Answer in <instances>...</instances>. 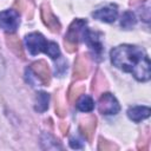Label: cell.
Segmentation results:
<instances>
[{"mask_svg":"<svg viewBox=\"0 0 151 151\" xmlns=\"http://www.w3.org/2000/svg\"><path fill=\"white\" fill-rule=\"evenodd\" d=\"M150 107L147 106H132L127 110V116L131 120L138 123L142 122L143 119L149 118L150 116Z\"/></svg>","mask_w":151,"mask_h":151,"instance_id":"obj_8","label":"cell"},{"mask_svg":"<svg viewBox=\"0 0 151 151\" xmlns=\"http://www.w3.org/2000/svg\"><path fill=\"white\" fill-rule=\"evenodd\" d=\"M136 24V17L132 12H125L122 17V21H120V25L124 27V28H130L132 26H134Z\"/></svg>","mask_w":151,"mask_h":151,"instance_id":"obj_11","label":"cell"},{"mask_svg":"<svg viewBox=\"0 0 151 151\" xmlns=\"http://www.w3.org/2000/svg\"><path fill=\"white\" fill-rule=\"evenodd\" d=\"M45 53H46L48 57H51L52 59H58V58L60 57V50H59L58 45H57L55 42H53V41H48Z\"/></svg>","mask_w":151,"mask_h":151,"instance_id":"obj_12","label":"cell"},{"mask_svg":"<svg viewBox=\"0 0 151 151\" xmlns=\"http://www.w3.org/2000/svg\"><path fill=\"white\" fill-rule=\"evenodd\" d=\"M92 15L94 17V19H98L100 21L113 22L118 17V9H117L116 5L109 4V5H105L100 8H98L97 11H94L92 13Z\"/></svg>","mask_w":151,"mask_h":151,"instance_id":"obj_5","label":"cell"},{"mask_svg":"<svg viewBox=\"0 0 151 151\" xmlns=\"http://www.w3.org/2000/svg\"><path fill=\"white\" fill-rule=\"evenodd\" d=\"M93 107H94V101L87 94L80 96V98L77 100V109L81 112H90L93 110Z\"/></svg>","mask_w":151,"mask_h":151,"instance_id":"obj_9","label":"cell"},{"mask_svg":"<svg viewBox=\"0 0 151 151\" xmlns=\"http://www.w3.org/2000/svg\"><path fill=\"white\" fill-rule=\"evenodd\" d=\"M85 29H86V21L76 20L70 26V29H68V33H67V39L73 41V42H77L79 40L78 38H83Z\"/></svg>","mask_w":151,"mask_h":151,"instance_id":"obj_7","label":"cell"},{"mask_svg":"<svg viewBox=\"0 0 151 151\" xmlns=\"http://www.w3.org/2000/svg\"><path fill=\"white\" fill-rule=\"evenodd\" d=\"M98 109L103 114H117L120 110V106L111 93H104L98 101Z\"/></svg>","mask_w":151,"mask_h":151,"instance_id":"obj_4","label":"cell"},{"mask_svg":"<svg viewBox=\"0 0 151 151\" xmlns=\"http://www.w3.org/2000/svg\"><path fill=\"white\" fill-rule=\"evenodd\" d=\"M48 101H50V96L45 92H39L37 93V97H35V105H34V109L35 111L38 112H44L47 110L48 107Z\"/></svg>","mask_w":151,"mask_h":151,"instance_id":"obj_10","label":"cell"},{"mask_svg":"<svg viewBox=\"0 0 151 151\" xmlns=\"http://www.w3.org/2000/svg\"><path fill=\"white\" fill-rule=\"evenodd\" d=\"M110 57L113 66L131 73L137 80L146 81L150 79V60L143 48L133 45H119L112 48Z\"/></svg>","mask_w":151,"mask_h":151,"instance_id":"obj_1","label":"cell"},{"mask_svg":"<svg viewBox=\"0 0 151 151\" xmlns=\"http://www.w3.org/2000/svg\"><path fill=\"white\" fill-rule=\"evenodd\" d=\"M4 74V63H2V59H1V55H0V77Z\"/></svg>","mask_w":151,"mask_h":151,"instance_id":"obj_13","label":"cell"},{"mask_svg":"<svg viewBox=\"0 0 151 151\" xmlns=\"http://www.w3.org/2000/svg\"><path fill=\"white\" fill-rule=\"evenodd\" d=\"M83 39L85 40V42L87 44V46L90 47V50L93 52L94 55L99 57L101 54L103 45H101V41L99 38V34L97 32H93V31H90L88 28H86L84 32Z\"/></svg>","mask_w":151,"mask_h":151,"instance_id":"obj_6","label":"cell"},{"mask_svg":"<svg viewBox=\"0 0 151 151\" xmlns=\"http://www.w3.org/2000/svg\"><path fill=\"white\" fill-rule=\"evenodd\" d=\"M48 41L44 38L42 34L38 32L29 33L25 37V46L31 55H37L41 52L45 53Z\"/></svg>","mask_w":151,"mask_h":151,"instance_id":"obj_2","label":"cell"},{"mask_svg":"<svg viewBox=\"0 0 151 151\" xmlns=\"http://www.w3.org/2000/svg\"><path fill=\"white\" fill-rule=\"evenodd\" d=\"M20 24L19 13L14 9H6L0 12V28L8 33H13L17 31Z\"/></svg>","mask_w":151,"mask_h":151,"instance_id":"obj_3","label":"cell"}]
</instances>
